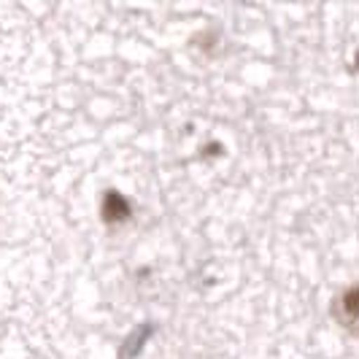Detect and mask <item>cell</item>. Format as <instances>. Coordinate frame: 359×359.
Wrapping results in <instances>:
<instances>
[{
	"label": "cell",
	"mask_w": 359,
	"mask_h": 359,
	"mask_svg": "<svg viewBox=\"0 0 359 359\" xmlns=\"http://www.w3.org/2000/svg\"><path fill=\"white\" fill-rule=\"evenodd\" d=\"M103 214H106L108 222H122V219H127V216H130V205H127V200L122 198L119 192H108Z\"/></svg>",
	"instance_id": "7a4b0ae2"
},
{
	"label": "cell",
	"mask_w": 359,
	"mask_h": 359,
	"mask_svg": "<svg viewBox=\"0 0 359 359\" xmlns=\"http://www.w3.org/2000/svg\"><path fill=\"white\" fill-rule=\"evenodd\" d=\"M332 313L346 330L359 335V284L343 289L338 300H335V306H332Z\"/></svg>",
	"instance_id": "6da1fadb"
},
{
	"label": "cell",
	"mask_w": 359,
	"mask_h": 359,
	"mask_svg": "<svg viewBox=\"0 0 359 359\" xmlns=\"http://www.w3.org/2000/svg\"><path fill=\"white\" fill-rule=\"evenodd\" d=\"M357 62H359V57H357Z\"/></svg>",
	"instance_id": "3957f363"
}]
</instances>
